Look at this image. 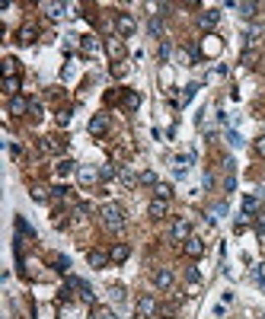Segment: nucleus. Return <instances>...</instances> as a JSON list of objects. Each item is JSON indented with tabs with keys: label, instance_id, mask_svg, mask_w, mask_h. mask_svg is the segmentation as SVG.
<instances>
[{
	"label": "nucleus",
	"instance_id": "obj_18",
	"mask_svg": "<svg viewBox=\"0 0 265 319\" xmlns=\"http://www.w3.org/2000/svg\"><path fill=\"white\" fill-rule=\"evenodd\" d=\"M230 6H233V10H240L243 16H256V10H259L256 3H236V0H230Z\"/></svg>",
	"mask_w": 265,
	"mask_h": 319
},
{
	"label": "nucleus",
	"instance_id": "obj_34",
	"mask_svg": "<svg viewBox=\"0 0 265 319\" xmlns=\"http://www.w3.org/2000/svg\"><path fill=\"white\" fill-rule=\"evenodd\" d=\"M29 115H32V118H42V106H38V103H29Z\"/></svg>",
	"mask_w": 265,
	"mask_h": 319
},
{
	"label": "nucleus",
	"instance_id": "obj_41",
	"mask_svg": "<svg viewBox=\"0 0 265 319\" xmlns=\"http://www.w3.org/2000/svg\"><path fill=\"white\" fill-rule=\"evenodd\" d=\"M160 58H163V61L169 58V42H163V45H160Z\"/></svg>",
	"mask_w": 265,
	"mask_h": 319
},
{
	"label": "nucleus",
	"instance_id": "obj_3",
	"mask_svg": "<svg viewBox=\"0 0 265 319\" xmlns=\"http://www.w3.org/2000/svg\"><path fill=\"white\" fill-rule=\"evenodd\" d=\"M169 236H173L176 243H186L189 236H192V227H189L186 217H176V220H173V230H169Z\"/></svg>",
	"mask_w": 265,
	"mask_h": 319
},
{
	"label": "nucleus",
	"instance_id": "obj_13",
	"mask_svg": "<svg viewBox=\"0 0 265 319\" xmlns=\"http://www.w3.org/2000/svg\"><path fill=\"white\" fill-rule=\"evenodd\" d=\"M118 179H121V182H125V185H128V188H134V185H138V182H141V176H138V173H134V169H131V166H121V169H118Z\"/></svg>",
	"mask_w": 265,
	"mask_h": 319
},
{
	"label": "nucleus",
	"instance_id": "obj_4",
	"mask_svg": "<svg viewBox=\"0 0 265 319\" xmlns=\"http://www.w3.org/2000/svg\"><path fill=\"white\" fill-rule=\"evenodd\" d=\"M173 281H176L173 268H157V271H153V287H157V290H169V287H173Z\"/></svg>",
	"mask_w": 265,
	"mask_h": 319
},
{
	"label": "nucleus",
	"instance_id": "obj_21",
	"mask_svg": "<svg viewBox=\"0 0 265 319\" xmlns=\"http://www.w3.org/2000/svg\"><path fill=\"white\" fill-rule=\"evenodd\" d=\"M45 6V10H48V16L51 19H58V16H64V10H67V6L64 3H42Z\"/></svg>",
	"mask_w": 265,
	"mask_h": 319
},
{
	"label": "nucleus",
	"instance_id": "obj_6",
	"mask_svg": "<svg viewBox=\"0 0 265 319\" xmlns=\"http://www.w3.org/2000/svg\"><path fill=\"white\" fill-rule=\"evenodd\" d=\"M67 287H71V290H77V297H80V300L93 303V287H90L86 281H80V278H71V281H67Z\"/></svg>",
	"mask_w": 265,
	"mask_h": 319
},
{
	"label": "nucleus",
	"instance_id": "obj_16",
	"mask_svg": "<svg viewBox=\"0 0 265 319\" xmlns=\"http://www.w3.org/2000/svg\"><path fill=\"white\" fill-rule=\"evenodd\" d=\"M26 108H29V99H23V96H13V103H10V115H23Z\"/></svg>",
	"mask_w": 265,
	"mask_h": 319
},
{
	"label": "nucleus",
	"instance_id": "obj_2",
	"mask_svg": "<svg viewBox=\"0 0 265 319\" xmlns=\"http://www.w3.org/2000/svg\"><path fill=\"white\" fill-rule=\"evenodd\" d=\"M134 307H138V316H141V319H153V316L160 313V307H157V297H153V294H141Z\"/></svg>",
	"mask_w": 265,
	"mask_h": 319
},
{
	"label": "nucleus",
	"instance_id": "obj_24",
	"mask_svg": "<svg viewBox=\"0 0 265 319\" xmlns=\"http://www.w3.org/2000/svg\"><path fill=\"white\" fill-rule=\"evenodd\" d=\"M93 319H118V316H115L112 310H106V307H96L93 310Z\"/></svg>",
	"mask_w": 265,
	"mask_h": 319
},
{
	"label": "nucleus",
	"instance_id": "obj_36",
	"mask_svg": "<svg viewBox=\"0 0 265 319\" xmlns=\"http://www.w3.org/2000/svg\"><path fill=\"white\" fill-rule=\"evenodd\" d=\"M109 294H112V300H125V287H112Z\"/></svg>",
	"mask_w": 265,
	"mask_h": 319
},
{
	"label": "nucleus",
	"instance_id": "obj_8",
	"mask_svg": "<svg viewBox=\"0 0 265 319\" xmlns=\"http://www.w3.org/2000/svg\"><path fill=\"white\" fill-rule=\"evenodd\" d=\"M106 51H109V58H115V61H121L125 58V42H121V35H112L106 42Z\"/></svg>",
	"mask_w": 265,
	"mask_h": 319
},
{
	"label": "nucleus",
	"instance_id": "obj_12",
	"mask_svg": "<svg viewBox=\"0 0 265 319\" xmlns=\"http://www.w3.org/2000/svg\"><path fill=\"white\" fill-rule=\"evenodd\" d=\"M77 179L83 182V185H93V182L99 179V169H93V166H80V169H77Z\"/></svg>",
	"mask_w": 265,
	"mask_h": 319
},
{
	"label": "nucleus",
	"instance_id": "obj_9",
	"mask_svg": "<svg viewBox=\"0 0 265 319\" xmlns=\"http://www.w3.org/2000/svg\"><path fill=\"white\" fill-rule=\"evenodd\" d=\"M147 214H151L153 220H163V217L169 214V201H160V198H153V201H151V208H147Z\"/></svg>",
	"mask_w": 265,
	"mask_h": 319
},
{
	"label": "nucleus",
	"instance_id": "obj_29",
	"mask_svg": "<svg viewBox=\"0 0 265 319\" xmlns=\"http://www.w3.org/2000/svg\"><path fill=\"white\" fill-rule=\"evenodd\" d=\"M112 176H118V169H115V166H103V169H99V179H112Z\"/></svg>",
	"mask_w": 265,
	"mask_h": 319
},
{
	"label": "nucleus",
	"instance_id": "obj_11",
	"mask_svg": "<svg viewBox=\"0 0 265 319\" xmlns=\"http://www.w3.org/2000/svg\"><path fill=\"white\" fill-rule=\"evenodd\" d=\"M86 262H90V268H106V262H112L106 252H99V249H90L86 252Z\"/></svg>",
	"mask_w": 265,
	"mask_h": 319
},
{
	"label": "nucleus",
	"instance_id": "obj_28",
	"mask_svg": "<svg viewBox=\"0 0 265 319\" xmlns=\"http://www.w3.org/2000/svg\"><path fill=\"white\" fill-rule=\"evenodd\" d=\"M256 233L265 240V214H256Z\"/></svg>",
	"mask_w": 265,
	"mask_h": 319
},
{
	"label": "nucleus",
	"instance_id": "obj_37",
	"mask_svg": "<svg viewBox=\"0 0 265 319\" xmlns=\"http://www.w3.org/2000/svg\"><path fill=\"white\" fill-rule=\"evenodd\" d=\"M54 265H58V271H67V259L64 255H54Z\"/></svg>",
	"mask_w": 265,
	"mask_h": 319
},
{
	"label": "nucleus",
	"instance_id": "obj_33",
	"mask_svg": "<svg viewBox=\"0 0 265 319\" xmlns=\"http://www.w3.org/2000/svg\"><path fill=\"white\" fill-rule=\"evenodd\" d=\"M67 173H74V163H58V176H67Z\"/></svg>",
	"mask_w": 265,
	"mask_h": 319
},
{
	"label": "nucleus",
	"instance_id": "obj_27",
	"mask_svg": "<svg viewBox=\"0 0 265 319\" xmlns=\"http://www.w3.org/2000/svg\"><path fill=\"white\" fill-rule=\"evenodd\" d=\"M3 77H16V61H13V58L3 61Z\"/></svg>",
	"mask_w": 265,
	"mask_h": 319
},
{
	"label": "nucleus",
	"instance_id": "obj_30",
	"mask_svg": "<svg viewBox=\"0 0 265 319\" xmlns=\"http://www.w3.org/2000/svg\"><path fill=\"white\" fill-rule=\"evenodd\" d=\"M138 103H141L138 93H128V96H125V106H128V108H138Z\"/></svg>",
	"mask_w": 265,
	"mask_h": 319
},
{
	"label": "nucleus",
	"instance_id": "obj_19",
	"mask_svg": "<svg viewBox=\"0 0 265 319\" xmlns=\"http://www.w3.org/2000/svg\"><path fill=\"white\" fill-rule=\"evenodd\" d=\"M80 48H83L86 54H96V51H99V42H96V38H93V35H83V42H80Z\"/></svg>",
	"mask_w": 265,
	"mask_h": 319
},
{
	"label": "nucleus",
	"instance_id": "obj_42",
	"mask_svg": "<svg viewBox=\"0 0 265 319\" xmlns=\"http://www.w3.org/2000/svg\"><path fill=\"white\" fill-rule=\"evenodd\" d=\"M259 319H265V316H259Z\"/></svg>",
	"mask_w": 265,
	"mask_h": 319
},
{
	"label": "nucleus",
	"instance_id": "obj_31",
	"mask_svg": "<svg viewBox=\"0 0 265 319\" xmlns=\"http://www.w3.org/2000/svg\"><path fill=\"white\" fill-rule=\"evenodd\" d=\"M42 150H51V153H61V144H58V141H42Z\"/></svg>",
	"mask_w": 265,
	"mask_h": 319
},
{
	"label": "nucleus",
	"instance_id": "obj_39",
	"mask_svg": "<svg viewBox=\"0 0 265 319\" xmlns=\"http://www.w3.org/2000/svg\"><path fill=\"white\" fill-rule=\"evenodd\" d=\"M253 61H256V54H253V51L243 54V64H246V67H253Z\"/></svg>",
	"mask_w": 265,
	"mask_h": 319
},
{
	"label": "nucleus",
	"instance_id": "obj_40",
	"mask_svg": "<svg viewBox=\"0 0 265 319\" xmlns=\"http://www.w3.org/2000/svg\"><path fill=\"white\" fill-rule=\"evenodd\" d=\"M32 198H36V201H45V188H32Z\"/></svg>",
	"mask_w": 265,
	"mask_h": 319
},
{
	"label": "nucleus",
	"instance_id": "obj_32",
	"mask_svg": "<svg viewBox=\"0 0 265 319\" xmlns=\"http://www.w3.org/2000/svg\"><path fill=\"white\" fill-rule=\"evenodd\" d=\"M16 230H19V233H26V236H32V227H29V223L23 220V217H19V220H16Z\"/></svg>",
	"mask_w": 265,
	"mask_h": 319
},
{
	"label": "nucleus",
	"instance_id": "obj_20",
	"mask_svg": "<svg viewBox=\"0 0 265 319\" xmlns=\"http://www.w3.org/2000/svg\"><path fill=\"white\" fill-rule=\"evenodd\" d=\"M256 211H259V201H256V198H253V195H249V198H246V201H243V217H253Z\"/></svg>",
	"mask_w": 265,
	"mask_h": 319
},
{
	"label": "nucleus",
	"instance_id": "obj_15",
	"mask_svg": "<svg viewBox=\"0 0 265 319\" xmlns=\"http://www.w3.org/2000/svg\"><path fill=\"white\" fill-rule=\"evenodd\" d=\"M106 128H109V118H106V115H96V118L90 121V134H106Z\"/></svg>",
	"mask_w": 265,
	"mask_h": 319
},
{
	"label": "nucleus",
	"instance_id": "obj_35",
	"mask_svg": "<svg viewBox=\"0 0 265 319\" xmlns=\"http://www.w3.org/2000/svg\"><path fill=\"white\" fill-rule=\"evenodd\" d=\"M112 73H115V77H125V61H115V67H112Z\"/></svg>",
	"mask_w": 265,
	"mask_h": 319
},
{
	"label": "nucleus",
	"instance_id": "obj_23",
	"mask_svg": "<svg viewBox=\"0 0 265 319\" xmlns=\"http://www.w3.org/2000/svg\"><path fill=\"white\" fill-rule=\"evenodd\" d=\"M3 86H6V93H10V96H16V93H19V77H6Z\"/></svg>",
	"mask_w": 265,
	"mask_h": 319
},
{
	"label": "nucleus",
	"instance_id": "obj_22",
	"mask_svg": "<svg viewBox=\"0 0 265 319\" xmlns=\"http://www.w3.org/2000/svg\"><path fill=\"white\" fill-rule=\"evenodd\" d=\"M157 198H160V201H169V198H173V185H166V182H157Z\"/></svg>",
	"mask_w": 265,
	"mask_h": 319
},
{
	"label": "nucleus",
	"instance_id": "obj_10",
	"mask_svg": "<svg viewBox=\"0 0 265 319\" xmlns=\"http://www.w3.org/2000/svg\"><path fill=\"white\" fill-rule=\"evenodd\" d=\"M128 255H131V246H128V243H115L112 252H109V259L112 262H128Z\"/></svg>",
	"mask_w": 265,
	"mask_h": 319
},
{
	"label": "nucleus",
	"instance_id": "obj_25",
	"mask_svg": "<svg viewBox=\"0 0 265 319\" xmlns=\"http://www.w3.org/2000/svg\"><path fill=\"white\" fill-rule=\"evenodd\" d=\"M141 185H153V188H157V173H151V169L141 173Z\"/></svg>",
	"mask_w": 265,
	"mask_h": 319
},
{
	"label": "nucleus",
	"instance_id": "obj_14",
	"mask_svg": "<svg viewBox=\"0 0 265 319\" xmlns=\"http://www.w3.org/2000/svg\"><path fill=\"white\" fill-rule=\"evenodd\" d=\"M217 19H221V13H217V10H205V13L198 16V26H201V29H214Z\"/></svg>",
	"mask_w": 265,
	"mask_h": 319
},
{
	"label": "nucleus",
	"instance_id": "obj_7",
	"mask_svg": "<svg viewBox=\"0 0 265 319\" xmlns=\"http://www.w3.org/2000/svg\"><path fill=\"white\" fill-rule=\"evenodd\" d=\"M115 29H118V35H121V38L134 35V16H128V13H121V16L115 19Z\"/></svg>",
	"mask_w": 265,
	"mask_h": 319
},
{
	"label": "nucleus",
	"instance_id": "obj_26",
	"mask_svg": "<svg viewBox=\"0 0 265 319\" xmlns=\"http://www.w3.org/2000/svg\"><path fill=\"white\" fill-rule=\"evenodd\" d=\"M147 29H151L153 38H163V23H160V19H151V26H147Z\"/></svg>",
	"mask_w": 265,
	"mask_h": 319
},
{
	"label": "nucleus",
	"instance_id": "obj_5",
	"mask_svg": "<svg viewBox=\"0 0 265 319\" xmlns=\"http://www.w3.org/2000/svg\"><path fill=\"white\" fill-rule=\"evenodd\" d=\"M182 249H186L189 259H201V255H205V240H198V236H189V240L182 243Z\"/></svg>",
	"mask_w": 265,
	"mask_h": 319
},
{
	"label": "nucleus",
	"instance_id": "obj_38",
	"mask_svg": "<svg viewBox=\"0 0 265 319\" xmlns=\"http://www.w3.org/2000/svg\"><path fill=\"white\" fill-rule=\"evenodd\" d=\"M256 153H259V157H265V138L256 141Z\"/></svg>",
	"mask_w": 265,
	"mask_h": 319
},
{
	"label": "nucleus",
	"instance_id": "obj_17",
	"mask_svg": "<svg viewBox=\"0 0 265 319\" xmlns=\"http://www.w3.org/2000/svg\"><path fill=\"white\" fill-rule=\"evenodd\" d=\"M36 42V29H32V26H23V29H19V45H32Z\"/></svg>",
	"mask_w": 265,
	"mask_h": 319
},
{
	"label": "nucleus",
	"instance_id": "obj_1",
	"mask_svg": "<svg viewBox=\"0 0 265 319\" xmlns=\"http://www.w3.org/2000/svg\"><path fill=\"white\" fill-rule=\"evenodd\" d=\"M99 217H103V223H106L109 230H121V227H125V220H128L125 208L115 205V201H109V205L99 208Z\"/></svg>",
	"mask_w": 265,
	"mask_h": 319
}]
</instances>
